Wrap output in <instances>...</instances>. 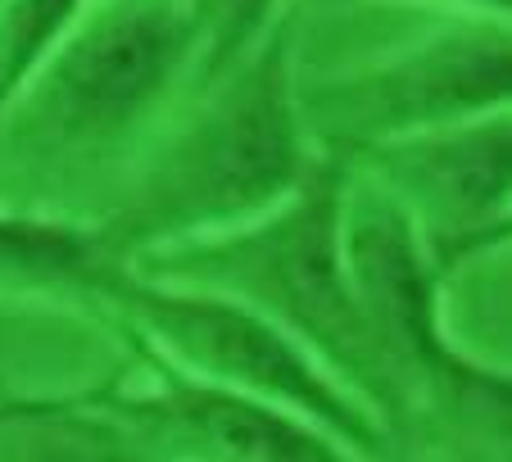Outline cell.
Returning <instances> with one entry per match:
<instances>
[{
	"label": "cell",
	"mask_w": 512,
	"mask_h": 462,
	"mask_svg": "<svg viewBox=\"0 0 512 462\" xmlns=\"http://www.w3.org/2000/svg\"><path fill=\"white\" fill-rule=\"evenodd\" d=\"M313 154L295 82V23L281 14L241 64L195 91V109L136 164L96 231L127 263L241 227L295 191Z\"/></svg>",
	"instance_id": "1"
},
{
	"label": "cell",
	"mask_w": 512,
	"mask_h": 462,
	"mask_svg": "<svg viewBox=\"0 0 512 462\" xmlns=\"http://www.w3.org/2000/svg\"><path fill=\"white\" fill-rule=\"evenodd\" d=\"M345 195V154L318 150L295 191L281 195L272 209L254 213L241 227L145 250L127 259V268L159 281L223 290L259 308L263 318L300 340L340 385H349L395 440L408 426V413L349 286L340 241Z\"/></svg>",
	"instance_id": "2"
},
{
	"label": "cell",
	"mask_w": 512,
	"mask_h": 462,
	"mask_svg": "<svg viewBox=\"0 0 512 462\" xmlns=\"http://www.w3.org/2000/svg\"><path fill=\"white\" fill-rule=\"evenodd\" d=\"M96 322L200 381L304 417L327 431L349 458H381L386 444H395L377 413L290 331L223 290L159 281L123 263L100 295Z\"/></svg>",
	"instance_id": "3"
},
{
	"label": "cell",
	"mask_w": 512,
	"mask_h": 462,
	"mask_svg": "<svg viewBox=\"0 0 512 462\" xmlns=\"http://www.w3.org/2000/svg\"><path fill=\"white\" fill-rule=\"evenodd\" d=\"M345 268L354 299L363 308L377 354L395 381L404 413H440L494 440H508L512 426V385L499 367L472 358L445 327L449 281L435 272L431 254L422 250L413 222L395 200L368 177L349 168L345 195Z\"/></svg>",
	"instance_id": "4"
},
{
	"label": "cell",
	"mask_w": 512,
	"mask_h": 462,
	"mask_svg": "<svg viewBox=\"0 0 512 462\" xmlns=\"http://www.w3.org/2000/svg\"><path fill=\"white\" fill-rule=\"evenodd\" d=\"M191 68L182 0H105L82 10L0 123L28 159H78L132 136Z\"/></svg>",
	"instance_id": "5"
},
{
	"label": "cell",
	"mask_w": 512,
	"mask_h": 462,
	"mask_svg": "<svg viewBox=\"0 0 512 462\" xmlns=\"http://www.w3.org/2000/svg\"><path fill=\"white\" fill-rule=\"evenodd\" d=\"M512 96V28L494 14H458L440 32L358 64L349 73L300 87L304 132L322 150H349L381 136L440 127L458 118L508 109Z\"/></svg>",
	"instance_id": "6"
},
{
	"label": "cell",
	"mask_w": 512,
	"mask_h": 462,
	"mask_svg": "<svg viewBox=\"0 0 512 462\" xmlns=\"http://www.w3.org/2000/svg\"><path fill=\"white\" fill-rule=\"evenodd\" d=\"M127 345V340H123ZM132 363L145 385L105 381L68 395L59 426H78L91 440H127L141 453L164 458H209V462H340L349 458L327 431L295 413L236 395L213 381L164 363L141 345Z\"/></svg>",
	"instance_id": "7"
},
{
	"label": "cell",
	"mask_w": 512,
	"mask_h": 462,
	"mask_svg": "<svg viewBox=\"0 0 512 462\" xmlns=\"http://www.w3.org/2000/svg\"><path fill=\"white\" fill-rule=\"evenodd\" d=\"M345 164L390 195L413 222L440 277L508 245L512 123L508 109L349 145Z\"/></svg>",
	"instance_id": "8"
},
{
	"label": "cell",
	"mask_w": 512,
	"mask_h": 462,
	"mask_svg": "<svg viewBox=\"0 0 512 462\" xmlns=\"http://www.w3.org/2000/svg\"><path fill=\"white\" fill-rule=\"evenodd\" d=\"M118 268L123 259L87 222L0 209V304L68 308L96 318Z\"/></svg>",
	"instance_id": "9"
},
{
	"label": "cell",
	"mask_w": 512,
	"mask_h": 462,
	"mask_svg": "<svg viewBox=\"0 0 512 462\" xmlns=\"http://www.w3.org/2000/svg\"><path fill=\"white\" fill-rule=\"evenodd\" d=\"M186 28H191V87L204 91L209 82L236 68L263 32L286 14V0H182Z\"/></svg>",
	"instance_id": "10"
},
{
	"label": "cell",
	"mask_w": 512,
	"mask_h": 462,
	"mask_svg": "<svg viewBox=\"0 0 512 462\" xmlns=\"http://www.w3.org/2000/svg\"><path fill=\"white\" fill-rule=\"evenodd\" d=\"M87 0H0V123Z\"/></svg>",
	"instance_id": "11"
},
{
	"label": "cell",
	"mask_w": 512,
	"mask_h": 462,
	"mask_svg": "<svg viewBox=\"0 0 512 462\" xmlns=\"http://www.w3.org/2000/svg\"><path fill=\"white\" fill-rule=\"evenodd\" d=\"M64 408L68 395H46V399L0 395V426H59Z\"/></svg>",
	"instance_id": "12"
},
{
	"label": "cell",
	"mask_w": 512,
	"mask_h": 462,
	"mask_svg": "<svg viewBox=\"0 0 512 462\" xmlns=\"http://www.w3.org/2000/svg\"><path fill=\"white\" fill-rule=\"evenodd\" d=\"M331 5H358V0H331ZM368 5V0H363ZM399 5H445L454 14H494V19H512V0H399Z\"/></svg>",
	"instance_id": "13"
}]
</instances>
